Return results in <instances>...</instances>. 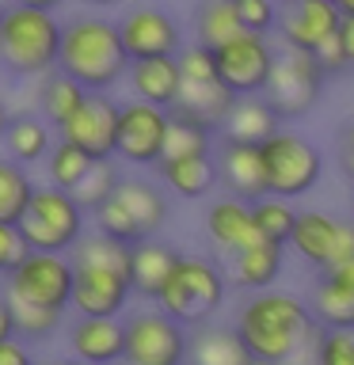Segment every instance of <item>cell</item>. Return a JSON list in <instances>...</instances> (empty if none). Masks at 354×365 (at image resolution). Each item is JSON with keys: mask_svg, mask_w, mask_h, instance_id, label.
I'll return each mask as SVG.
<instances>
[{"mask_svg": "<svg viewBox=\"0 0 354 365\" xmlns=\"http://www.w3.org/2000/svg\"><path fill=\"white\" fill-rule=\"evenodd\" d=\"M171 130V110L156 107L148 99H133L122 103V118H118V148L114 156L126 164H141V168H156L164 160V141Z\"/></svg>", "mask_w": 354, "mask_h": 365, "instance_id": "8fae6325", "label": "cell"}, {"mask_svg": "<svg viewBox=\"0 0 354 365\" xmlns=\"http://www.w3.org/2000/svg\"><path fill=\"white\" fill-rule=\"evenodd\" d=\"M0 365H34L31 350H27V339L11 335V339L0 342Z\"/></svg>", "mask_w": 354, "mask_h": 365, "instance_id": "ee69618b", "label": "cell"}, {"mask_svg": "<svg viewBox=\"0 0 354 365\" xmlns=\"http://www.w3.org/2000/svg\"><path fill=\"white\" fill-rule=\"evenodd\" d=\"M316 365H354V327H324L320 331Z\"/></svg>", "mask_w": 354, "mask_h": 365, "instance_id": "f35d334b", "label": "cell"}, {"mask_svg": "<svg viewBox=\"0 0 354 365\" xmlns=\"http://www.w3.org/2000/svg\"><path fill=\"white\" fill-rule=\"evenodd\" d=\"M217 168H221V182L228 187V194H236V198L256 202L263 194H270L267 164H263V145L225 141L221 156H217Z\"/></svg>", "mask_w": 354, "mask_h": 365, "instance_id": "d6986e66", "label": "cell"}, {"mask_svg": "<svg viewBox=\"0 0 354 365\" xmlns=\"http://www.w3.org/2000/svg\"><path fill=\"white\" fill-rule=\"evenodd\" d=\"M343 23V8L335 0H285L278 16V34L293 50L316 53V46L331 38Z\"/></svg>", "mask_w": 354, "mask_h": 365, "instance_id": "9a60e30c", "label": "cell"}, {"mask_svg": "<svg viewBox=\"0 0 354 365\" xmlns=\"http://www.w3.org/2000/svg\"><path fill=\"white\" fill-rule=\"evenodd\" d=\"M335 4L343 8V16H354V0H335Z\"/></svg>", "mask_w": 354, "mask_h": 365, "instance_id": "f5cc1de1", "label": "cell"}, {"mask_svg": "<svg viewBox=\"0 0 354 365\" xmlns=\"http://www.w3.org/2000/svg\"><path fill=\"white\" fill-rule=\"evenodd\" d=\"M118 182H122V175H118V168H114V160H96L88 175L73 187V198L84 205L88 213H96L99 205L114 194V187H118Z\"/></svg>", "mask_w": 354, "mask_h": 365, "instance_id": "74e56055", "label": "cell"}, {"mask_svg": "<svg viewBox=\"0 0 354 365\" xmlns=\"http://www.w3.org/2000/svg\"><path fill=\"white\" fill-rule=\"evenodd\" d=\"M263 164H267L270 194H282V198L293 202L320 182L324 156H320V148L308 137L293 133V130H278L274 137L263 141Z\"/></svg>", "mask_w": 354, "mask_h": 365, "instance_id": "52a82bcc", "label": "cell"}, {"mask_svg": "<svg viewBox=\"0 0 354 365\" xmlns=\"http://www.w3.org/2000/svg\"><path fill=\"white\" fill-rule=\"evenodd\" d=\"M34 190L39 187H34V179L27 175V168L19 160H11V156L0 160V221L19 225L34 198Z\"/></svg>", "mask_w": 354, "mask_h": 365, "instance_id": "1f68e13d", "label": "cell"}, {"mask_svg": "<svg viewBox=\"0 0 354 365\" xmlns=\"http://www.w3.org/2000/svg\"><path fill=\"white\" fill-rule=\"evenodd\" d=\"M313 316L324 327H354V285H343L335 278H320L313 285Z\"/></svg>", "mask_w": 354, "mask_h": 365, "instance_id": "4dcf8cb0", "label": "cell"}, {"mask_svg": "<svg viewBox=\"0 0 354 365\" xmlns=\"http://www.w3.org/2000/svg\"><path fill=\"white\" fill-rule=\"evenodd\" d=\"M0 11H4V0H0Z\"/></svg>", "mask_w": 354, "mask_h": 365, "instance_id": "6f0895ef", "label": "cell"}, {"mask_svg": "<svg viewBox=\"0 0 354 365\" xmlns=\"http://www.w3.org/2000/svg\"><path fill=\"white\" fill-rule=\"evenodd\" d=\"M339 225L331 213H320V210H305L297 213V225H293V236H290V247L301 255L308 267H320L328 270L331 267V255H335V240H339Z\"/></svg>", "mask_w": 354, "mask_h": 365, "instance_id": "603a6c76", "label": "cell"}, {"mask_svg": "<svg viewBox=\"0 0 354 365\" xmlns=\"http://www.w3.org/2000/svg\"><path fill=\"white\" fill-rule=\"evenodd\" d=\"M130 65L133 61L126 53L118 23H111L107 16H91V11L65 23L57 68L80 80L88 91H107L111 84H118L130 73Z\"/></svg>", "mask_w": 354, "mask_h": 365, "instance_id": "7a4b0ae2", "label": "cell"}, {"mask_svg": "<svg viewBox=\"0 0 354 365\" xmlns=\"http://www.w3.org/2000/svg\"><path fill=\"white\" fill-rule=\"evenodd\" d=\"M236 4V16L244 23V31H256V34H267L270 27H278V4L274 0H233Z\"/></svg>", "mask_w": 354, "mask_h": 365, "instance_id": "60d3db41", "label": "cell"}, {"mask_svg": "<svg viewBox=\"0 0 354 365\" xmlns=\"http://www.w3.org/2000/svg\"><path fill=\"white\" fill-rule=\"evenodd\" d=\"M69 350L91 365L126 361V324L118 316H80L69 331Z\"/></svg>", "mask_w": 354, "mask_h": 365, "instance_id": "e0dca14e", "label": "cell"}, {"mask_svg": "<svg viewBox=\"0 0 354 365\" xmlns=\"http://www.w3.org/2000/svg\"><path fill=\"white\" fill-rule=\"evenodd\" d=\"M248 365H278V361H267V358H251Z\"/></svg>", "mask_w": 354, "mask_h": 365, "instance_id": "db71d44e", "label": "cell"}, {"mask_svg": "<svg viewBox=\"0 0 354 365\" xmlns=\"http://www.w3.org/2000/svg\"><path fill=\"white\" fill-rule=\"evenodd\" d=\"M176 262H179V251L160 244L153 236L141 240V244H133V274H130L133 293L156 301L160 289H164V282H168V274L176 270Z\"/></svg>", "mask_w": 354, "mask_h": 365, "instance_id": "d4e9b609", "label": "cell"}, {"mask_svg": "<svg viewBox=\"0 0 354 365\" xmlns=\"http://www.w3.org/2000/svg\"><path fill=\"white\" fill-rule=\"evenodd\" d=\"M236 99L240 96L225 84V80H183V96L176 103V110L206 122L210 130H221V122L228 118V110H233Z\"/></svg>", "mask_w": 354, "mask_h": 365, "instance_id": "cb8c5ba5", "label": "cell"}, {"mask_svg": "<svg viewBox=\"0 0 354 365\" xmlns=\"http://www.w3.org/2000/svg\"><path fill=\"white\" fill-rule=\"evenodd\" d=\"M130 84L137 99H148L156 107H176L183 96V68L176 53L164 57H141V61L130 65Z\"/></svg>", "mask_w": 354, "mask_h": 365, "instance_id": "ffe728a7", "label": "cell"}, {"mask_svg": "<svg viewBox=\"0 0 354 365\" xmlns=\"http://www.w3.org/2000/svg\"><path fill=\"white\" fill-rule=\"evenodd\" d=\"M194 31H198V42L217 50V46L240 38L244 23H240L233 0H202L198 11H194Z\"/></svg>", "mask_w": 354, "mask_h": 365, "instance_id": "f546056e", "label": "cell"}, {"mask_svg": "<svg viewBox=\"0 0 354 365\" xmlns=\"http://www.w3.org/2000/svg\"><path fill=\"white\" fill-rule=\"evenodd\" d=\"M164 221H168L164 194L141 179H122L111 198L96 210L99 232L122 240V244H141V240L156 236Z\"/></svg>", "mask_w": 354, "mask_h": 365, "instance_id": "5b68a950", "label": "cell"}, {"mask_svg": "<svg viewBox=\"0 0 354 365\" xmlns=\"http://www.w3.org/2000/svg\"><path fill=\"white\" fill-rule=\"evenodd\" d=\"M16 335V316H11V304H8V297L0 293V342Z\"/></svg>", "mask_w": 354, "mask_h": 365, "instance_id": "7dc6e473", "label": "cell"}, {"mask_svg": "<svg viewBox=\"0 0 354 365\" xmlns=\"http://www.w3.org/2000/svg\"><path fill=\"white\" fill-rule=\"evenodd\" d=\"M8 125H11V114H8V107H4V103H0V137L8 133Z\"/></svg>", "mask_w": 354, "mask_h": 365, "instance_id": "f907efd6", "label": "cell"}, {"mask_svg": "<svg viewBox=\"0 0 354 365\" xmlns=\"http://www.w3.org/2000/svg\"><path fill=\"white\" fill-rule=\"evenodd\" d=\"M176 57H179L183 80H221L217 76V50L213 46L194 42V46H183Z\"/></svg>", "mask_w": 354, "mask_h": 365, "instance_id": "ab89813d", "label": "cell"}, {"mask_svg": "<svg viewBox=\"0 0 354 365\" xmlns=\"http://www.w3.org/2000/svg\"><path fill=\"white\" fill-rule=\"evenodd\" d=\"M316 61H320V68H324L328 76H331V73H343V68H350V65H347V50H343L339 31L316 46Z\"/></svg>", "mask_w": 354, "mask_h": 365, "instance_id": "7bdbcfd3", "label": "cell"}, {"mask_svg": "<svg viewBox=\"0 0 354 365\" xmlns=\"http://www.w3.org/2000/svg\"><path fill=\"white\" fill-rule=\"evenodd\" d=\"M160 179H164V187L171 194H179V198H206L217 179H221V168H217V160L210 153H198V156H164L156 164Z\"/></svg>", "mask_w": 354, "mask_h": 365, "instance_id": "44dd1931", "label": "cell"}, {"mask_svg": "<svg viewBox=\"0 0 354 365\" xmlns=\"http://www.w3.org/2000/svg\"><path fill=\"white\" fill-rule=\"evenodd\" d=\"M84 205L73 198L65 187H39L34 198L23 213V236H27L31 251H73L84 236Z\"/></svg>", "mask_w": 354, "mask_h": 365, "instance_id": "8992f818", "label": "cell"}, {"mask_svg": "<svg viewBox=\"0 0 354 365\" xmlns=\"http://www.w3.org/2000/svg\"><path fill=\"white\" fill-rule=\"evenodd\" d=\"M91 164H96V160H91L80 145L65 141V137L54 145V153L46 156V171H50V182H54V187H65V190H73L76 182L91 171Z\"/></svg>", "mask_w": 354, "mask_h": 365, "instance_id": "8d00e7d4", "label": "cell"}, {"mask_svg": "<svg viewBox=\"0 0 354 365\" xmlns=\"http://www.w3.org/2000/svg\"><path fill=\"white\" fill-rule=\"evenodd\" d=\"M225 301V274L213 259L179 255L176 270L168 274L156 304L168 316H176L183 327H202Z\"/></svg>", "mask_w": 354, "mask_h": 365, "instance_id": "277c9868", "label": "cell"}, {"mask_svg": "<svg viewBox=\"0 0 354 365\" xmlns=\"http://www.w3.org/2000/svg\"><path fill=\"white\" fill-rule=\"evenodd\" d=\"M282 274V244H256L233 255V282L240 289H270L274 278Z\"/></svg>", "mask_w": 354, "mask_h": 365, "instance_id": "4316f807", "label": "cell"}, {"mask_svg": "<svg viewBox=\"0 0 354 365\" xmlns=\"http://www.w3.org/2000/svg\"><path fill=\"white\" fill-rule=\"evenodd\" d=\"M118 118H122L118 103L107 99L103 91H91L88 103L57 133L65 141L80 145L91 160H114V148H118Z\"/></svg>", "mask_w": 354, "mask_h": 365, "instance_id": "4fadbf2b", "label": "cell"}, {"mask_svg": "<svg viewBox=\"0 0 354 365\" xmlns=\"http://www.w3.org/2000/svg\"><path fill=\"white\" fill-rule=\"evenodd\" d=\"M11 4H27V8H46V11H57L65 0H11Z\"/></svg>", "mask_w": 354, "mask_h": 365, "instance_id": "681fc988", "label": "cell"}, {"mask_svg": "<svg viewBox=\"0 0 354 365\" xmlns=\"http://www.w3.org/2000/svg\"><path fill=\"white\" fill-rule=\"evenodd\" d=\"M191 358V339L164 308L126 319V365H183Z\"/></svg>", "mask_w": 354, "mask_h": 365, "instance_id": "9c48e42d", "label": "cell"}, {"mask_svg": "<svg viewBox=\"0 0 354 365\" xmlns=\"http://www.w3.org/2000/svg\"><path fill=\"white\" fill-rule=\"evenodd\" d=\"M122 42L130 61H141V57H164V53H179L183 50V27L168 11L160 8H130L118 19Z\"/></svg>", "mask_w": 354, "mask_h": 365, "instance_id": "5bb4252c", "label": "cell"}, {"mask_svg": "<svg viewBox=\"0 0 354 365\" xmlns=\"http://www.w3.org/2000/svg\"><path fill=\"white\" fill-rule=\"evenodd\" d=\"M251 354L240 342L236 327H198L191 339V365H248Z\"/></svg>", "mask_w": 354, "mask_h": 365, "instance_id": "484cf974", "label": "cell"}, {"mask_svg": "<svg viewBox=\"0 0 354 365\" xmlns=\"http://www.w3.org/2000/svg\"><path fill=\"white\" fill-rule=\"evenodd\" d=\"M91 8H114V4H122V0H88Z\"/></svg>", "mask_w": 354, "mask_h": 365, "instance_id": "816d5d0a", "label": "cell"}, {"mask_svg": "<svg viewBox=\"0 0 354 365\" xmlns=\"http://www.w3.org/2000/svg\"><path fill=\"white\" fill-rule=\"evenodd\" d=\"M324 76L328 73L320 68L316 53L285 46V50L274 57V73H270L263 96L270 99V107L278 110L282 118H305V114L316 107Z\"/></svg>", "mask_w": 354, "mask_h": 365, "instance_id": "ba28073f", "label": "cell"}, {"mask_svg": "<svg viewBox=\"0 0 354 365\" xmlns=\"http://www.w3.org/2000/svg\"><path fill=\"white\" fill-rule=\"evenodd\" d=\"M27 255H31V244H27V236H23V228L0 221V274L8 278Z\"/></svg>", "mask_w": 354, "mask_h": 365, "instance_id": "b9f144b4", "label": "cell"}, {"mask_svg": "<svg viewBox=\"0 0 354 365\" xmlns=\"http://www.w3.org/2000/svg\"><path fill=\"white\" fill-rule=\"evenodd\" d=\"M339 38H343V50H347V65L354 68V16H343Z\"/></svg>", "mask_w": 354, "mask_h": 365, "instance_id": "bcb514c9", "label": "cell"}, {"mask_svg": "<svg viewBox=\"0 0 354 365\" xmlns=\"http://www.w3.org/2000/svg\"><path fill=\"white\" fill-rule=\"evenodd\" d=\"M282 114L270 107L267 96H240L228 110V118L221 122L225 141H244V145H263L267 137L282 130Z\"/></svg>", "mask_w": 354, "mask_h": 365, "instance_id": "7402d4cb", "label": "cell"}, {"mask_svg": "<svg viewBox=\"0 0 354 365\" xmlns=\"http://www.w3.org/2000/svg\"><path fill=\"white\" fill-rule=\"evenodd\" d=\"M130 289H133L130 274L76 262L73 308H76V316H122L126 301H130Z\"/></svg>", "mask_w": 354, "mask_h": 365, "instance_id": "2e32d148", "label": "cell"}, {"mask_svg": "<svg viewBox=\"0 0 354 365\" xmlns=\"http://www.w3.org/2000/svg\"><path fill=\"white\" fill-rule=\"evenodd\" d=\"M324 274H328V278H335V282H343V285H354V259L335 262V267H328Z\"/></svg>", "mask_w": 354, "mask_h": 365, "instance_id": "c3c4849f", "label": "cell"}, {"mask_svg": "<svg viewBox=\"0 0 354 365\" xmlns=\"http://www.w3.org/2000/svg\"><path fill=\"white\" fill-rule=\"evenodd\" d=\"M73 282H76V262L69 251H31L8 274L4 289L27 297L34 304H50L65 312L73 304Z\"/></svg>", "mask_w": 354, "mask_h": 365, "instance_id": "30bf717a", "label": "cell"}, {"mask_svg": "<svg viewBox=\"0 0 354 365\" xmlns=\"http://www.w3.org/2000/svg\"><path fill=\"white\" fill-rule=\"evenodd\" d=\"M274 53L267 34L244 31L240 38L217 46V76L225 80L236 96H259L267 91V80L274 73Z\"/></svg>", "mask_w": 354, "mask_h": 365, "instance_id": "7c38bea8", "label": "cell"}, {"mask_svg": "<svg viewBox=\"0 0 354 365\" xmlns=\"http://www.w3.org/2000/svg\"><path fill=\"white\" fill-rule=\"evenodd\" d=\"M206 232L210 240L221 251L228 255H240V251L256 247V244H267L256 225V213H251V202L236 198V194H228V198H217L210 205V213H206Z\"/></svg>", "mask_w": 354, "mask_h": 365, "instance_id": "ac0fdd59", "label": "cell"}, {"mask_svg": "<svg viewBox=\"0 0 354 365\" xmlns=\"http://www.w3.org/2000/svg\"><path fill=\"white\" fill-rule=\"evenodd\" d=\"M88 96L91 91L80 84V80H73L69 73H61V68H54L50 73V80L42 84V91H39V107H42V118L46 122H54L57 130L73 118V114L88 103Z\"/></svg>", "mask_w": 354, "mask_h": 365, "instance_id": "83f0119b", "label": "cell"}, {"mask_svg": "<svg viewBox=\"0 0 354 365\" xmlns=\"http://www.w3.org/2000/svg\"><path fill=\"white\" fill-rule=\"evenodd\" d=\"M34 365H61V361H34Z\"/></svg>", "mask_w": 354, "mask_h": 365, "instance_id": "9f6ffc18", "label": "cell"}, {"mask_svg": "<svg viewBox=\"0 0 354 365\" xmlns=\"http://www.w3.org/2000/svg\"><path fill=\"white\" fill-rule=\"evenodd\" d=\"M4 148L11 160H19V164H39L54 153L50 145V130H46L42 118H34V114H19V118H11L8 133H4Z\"/></svg>", "mask_w": 354, "mask_h": 365, "instance_id": "f1b7e54d", "label": "cell"}, {"mask_svg": "<svg viewBox=\"0 0 354 365\" xmlns=\"http://www.w3.org/2000/svg\"><path fill=\"white\" fill-rule=\"evenodd\" d=\"M65 23L46 8L11 4L0 11V68L11 76H50L61 57Z\"/></svg>", "mask_w": 354, "mask_h": 365, "instance_id": "3957f363", "label": "cell"}, {"mask_svg": "<svg viewBox=\"0 0 354 365\" xmlns=\"http://www.w3.org/2000/svg\"><path fill=\"white\" fill-rule=\"evenodd\" d=\"M69 365H91V361H80V358H73V361H69Z\"/></svg>", "mask_w": 354, "mask_h": 365, "instance_id": "11a10c76", "label": "cell"}, {"mask_svg": "<svg viewBox=\"0 0 354 365\" xmlns=\"http://www.w3.org/2000/svg\"><path fill=\"white\" fill-rule=\"evenodd\" d=\"M251 213H256V225L267 244H290L293 236V225H297V210L290 205V198L282 194H263V198L251 202Z\"/></svg>", "mask_w": 354, "mask_h": 365, "instance_id": "e575fe53", "label": "cell"}, {"mask_svg": "<svg viewBox=\"0 0 354 365\" xmlns=\"http://www.w3.org/2000/svg\"><path fill=\"white\" fill-rule=\"evenodd\" d=\"M73 262H88V267H107L118 274H133V244H122L107 232L96 236H80V244L73 247Z\"/></svg>", "mask_w": 354, "mask_h": 365, "instance_id": "d6a6232c", "label": "cell"}, {"mask_svg": "<svg viewBox=\"0 0 354 365\" xmlns=\"http://www.w3.org/2000/svg\"><path fill=\"white\" fill-rule=\"evenodd\" d=\"M210 148H213L210 125L171 107V130L164 141V156H198V153H210Z\"/></svg>", "mask_w": 354, "mask_h": 365, "instance_id": "d590c367", "label": "cell"}, {"mask_svg": "<svg viewBox=\"0 0 354 365\" xmlns=\"http://www.w3.org/2000/svg\"><path fill=\"white\" fill-rule=\"evenodd\" d=\"M233 327L251 358H267L278 365L297 358L316 335L313 304H305L293 293H278V289L251 293V301L240 308Z\"/></svg>", "mask_w": 354, "mask_h": 365, "instance_id": "6da1fadb", "label": "cell"}, {"mask_svg": "<svg viewBox=\"0 0 354 365\" xmlns=\"http://www.w3.org/2000/svg\"><path fill=\"white\" fill-rule=\"evenodd\" d=\"M339 168H343V175H347L354 182V122L343 130V148H339Z\"/></svg>", "mask_w": 354, "mask_h": 365, "instance_id": "f6af8a7d", "label": "cell"}, {"mask_svg": "<svg viewBox=\"0 0 354 365\" xmlns=\"http://www.w3.org/2000/svg\"><path fill=\"white\" fill-rule=\"evenodd\" d=\"M8 304H11V316H16V335L27 339V342H42L50 339L57 327H61V308H50V304H34L27 297L4 289Z\"/></svg>", "mask_w": 354, "mask_h": 365, "instance_id": "836d02e7", "label": "cell"}]
</instances>
